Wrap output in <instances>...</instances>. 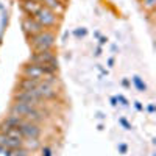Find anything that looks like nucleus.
<instances>
[{
  "label": "nucleus",
  "instance_id": "nucleus-1",
  "mask_svg": "<svg viewBox=\"0 0 156 156\" xmlns=\"http://www.w3.org/2000/svg\"><path fill=\"white\" fill-rule=\"evenodd\" d=\"M9 114H14L22 117L27 122H33V123H41L45 120V111L39 106H31L27 103H20V101H12L9 106Z\"/></svg>",
  "mask_w": 156,
  "mask_h": 156
},
{
  "label": "nucleus",
  "instance_id": "nucleus-2",
  "mask_svg": "<svg viewBox=\"0 0 156 156\" xmlns=\"http://www.w3.org/2000/svg\"><path fill=\"white\" fill-rule=\"evenodd\" d=\"M56 42V33L53 30H42L31 37H28V45L31 47L33 51H44V50H51L55 48Z\"/></svg>",
  "mask_w": 156,
  "mask_h": 156
},
{
  "label": "nucleus",
  "instance_id": "nucleus-3",
  "mask_svg": "<svg viewBox=\"0 0 156 156\" xmlns=\"http://www.w3.org/2000/svg\"><path fill=\"white\" fill-rule=\"evenodd\" d=\"M56 76L47 78V80H41L37 83V86L34 87V90L37 92V95L42 100H55L59 94V90L56 89Z\"/></svg>",
  "mask_w": 156,
  "mask_h": 156
},
{
  "label": "nucleus",
  "instance_id": "nucleus-4",
  "mask_svg": "<svg viewBox=\"0 0 156 156\" xmlns=\"http://www.w3.org/2000/svg\"><path fill=\"white\" fill-rule=\"evenodd\" d=\"M28 62L37 64V66H58V55L55 48L44 51H33L28 58Z\"/></svg>",
  "mask_w": 156,
  "mask_h": 156
},
{
  "label": "nucleus",
  "instance_id": "nucleus-5",
  "mask_svg": "<svg viewBox=\"0 0 156 156\" xmlns=\"http://www.w3.org/2000/svg\"><path fill=\"white\" fill-rule=\"evenodd\" d=\"M33 17H34L39 23H41V27H42L44 30H53V28H56L58 25H59V16L55 14L53 11L47 9L45 6H42Z\"/></svg>",
  "mask_w": 156,
  "mask_h": 156
},
{
  "label": "nucleus",
  "instance_id": "nucleus-6",
  "mask_svg": "<svg viewBox=\"0 0 156 156\" xmlns=\"http://www.w3.org/2000/svg\"><path fill=\"white\" fill-rule=\"evenodd\" d=\"M12 101L27 103V105L39 106V108H42L44 103H45V100H42L41 97H39L34 89L33 90H14V94H12Z\"/></svg>",
  "mask_w": 156,
  "mask_h": 156
},
{
  "label": "nucleus",
  "instance_id": "nucleus-7",
  "mask_svg": "<svg viewBox=\"0 0 156 156\" xmlns=\"http://www.w3.org/2000/svg\"><path fill=\"white\" fill-rule=\"evenodd\" d=\"M20 27H22L23 34L27 36V39L31 37V36H34V34H37V33H41V31L44 30V28L41 27V23H39L34 17H30V16H23V17H22Z\"/></svg>",
  "mask_w": 156,
  "mask_h": 156
},
{
  "label": "nucleus",
  "instance_id": "nucleus-8",
  "mask_svg": "<svg viewBox=\"0 0 156 156\" xmlns=\"http://www.w3.org/2000/svg\"><path fill=\"white\" fill-rule=\"evenodd\" d=\"M19 129H20L23 139H27V137L39 139V137H41V134H42L41 125H39V123H33V122H27V120H25V122L19 126Z\"/></svg>",
  "mask_w": 156,
  "mask_h": 156
},
{
  "label": "nucleus",
  "instance_id": "nucleus-9",
  "mask_svg": "<svg viewBox=\"0 0 156 156\" xmlns=\"http://www.w3.org/2000/svg\"><path fill=\"white\" fill-rule=\"evenodd\" d=\"M41 3H42V6H45L50 11H53L59 17L64 14V11H66V5H64L62 0H41Z\"/></svg>",
  "mask_w": 156,
  "mask_h": 156
},
{
  "label": "nucleus",
  "instance_id": "nucleus-10",
  "mask_svg": "<svg viewBox=\"0 0 156 156\" xmlns=\"http://www.w3.org/2000/svg\"><path fill=\"white\" fill-rule=\"evenodd\" d=\"M20 8H22V11H23L25 16L33 17L36 12L42 8V3L39 2V0H27V2H22V3H20Z\"/></svg>",
  "mask_w": 156,
  "mask_h": 156
},
{
  "label": "nucleus",
  "instance_id": "nucleus-11",
  "mask_svg": "<svg viewBox=\"0 0 156 156\" xmlns=\"http://www.w3.org/2000/svg\"><path fill=\"white\" fill-rule=\"evenodd\" d=\"M22 142L23 140H16V139H11L8 136H5L3 133H0V148L3 150H14L22 147Z\"/></svg>",
  "mask_w": 156,
  "mask_h": 156
},
{
  "label": "nucleus",
  "instance_id": "nucleus-12",
  "mask_svg": "<svg viewBox=\"0 0 156 156\" xmlns=\"http://www.w3.org/2000/svg\"><path fill=\"white\" fill-rule=\"evenodd\" d=\"M39 81H41V80H33V78H25V76H22L20 80L17 81V89H16V90H33V89L37 86Z\"/></svg>",
  "mask_w": 156,
  "mask_h": 156
},
{
  "label": "nucleus",
  "instance_id": "nucleus-13",
  "mask_svg": "<svg viewBox=\"0 0 156 156\" xmlns=\"http://www.w3.org/2000/svg\"><path fill=\"white\" fill-rule=\"evenodd\" d=\"M25 120L22 119V117L19 115H14V114H8L5 119L2 120V123L0 125H3V126H11V128H19Z\"/></svg>",
  "mask_w": 156,
  "mask_h": 156
},
{
  "label": "nucleus",
  "instance_id": "nucleus-14",
  "mask_svg": "<svg viewBox=\"0 0 156 156\" xmlns=\"http://www.w3.org/2000/svg\"><path fill=\"white\" fill-rule=\"evenodd\" d=\"M0 133H3L5 136L11 137V139H16V140H23V136L20 133L19 128H11V126H3L0 125Z\"/></svg>",
  "mask_w": 156,
  "mask_h": 156
},
{
  "label": "nucleus",
  "instance_id": "nucleus-15",
  "mask_svg": "<svg viewBox=\"0 0 156 156\" xmlns=\"http://www.w3.org/2000/svg\"><path fill=\"white\" fill-rule=\"evenodd\" d=\"M22 147L27 148L28 151H36V150L41 148V140H39V139H34V137H27V139H23Z\"/></svg>",
  "mask_w": 156,
  "mask_h": 156
},
{
  "label": "nucleus",
  "instance_id": "nucleus-16",
  "mask_svg": "<svg viewBox=\"0 0 156 156\" xmlns=\"http://www.w3.org/2000/svg\"><path fill=\"white\" fill-rule=\"evenodd\" d=\"M140 6L144 11H147L148 14H153L154 9H156V0H139Z\"/></svg>",
  "mask_w": 156,
  "mask_h": 156
},
{
  "label": "nucleus",
  "instance_id": "nucleus-17",
  "mask_svg": "<svg viewBox=\"0 0 156 156\" xmlns=\"http://www.w3.org/2000/svg\"><path fill=\"white\" fill-rule=\"evenodd\" d=\"M5 154L6 156H30L31 151H28L23 147H19V148H14V150H5Z\"/></svg>",
  "mask_w": 156,
  "mask_h": 156
},
{
  "label": "nucleus",
  "instance_id": "nucleus-18",
  "mask_svg": "<svg viewBox=\"0 0 156 156\" xmlns=\"http://www.w3.org/2000/svg\"><path fill=\"white\" fill-rule=\"evenodd\" d=\"M133 83H134V86L137 87L139 92H145V90H147V84L140 80V76L134 75V76H133Z\"/></svg>",
  "mask_w": 156,
  "mask_h": 156
},
{
  "label": "nucleus",
  "instance_id": "nucleus-19",
  "mask_svg": "<svg viewBox=\"0 0 156 156\" xmlns=\"http://www.w3.org/2000/svg\"><path fill=\"white\" fill-rule=\"evenodd\" d=\"M73 34H75L76 37H84V36L87 34V30H86V28H76V30L73 31Z\"/></svg>",
  "mask_w": 156,
  "mask_h": 156
},
{
  "label": "nucleus",
  "instance_id": "nucleus-20",
  "mask_svg": "<svg viewBox=\"0 0 156 156\" xmlns=\"http://www.w3.org/2000/svg\"><path fill=\"white\" fill-rule=\"evenodd\" d=\"M41 156H51V148L50 147H41Z\"/></svg>",
  "mask_w": 156,
  "mask_h": 156
},
{
  "label": "nucleus",
  "instance_id": "nucleus-21",
  "mask_svg": "<svg viewBox=\"0 0 156 156\" xmlns=\"http://www.w3.org/2000/svg\"><path fill=\"white\" fill-rule=\"evenodd\" d=\"M119 122H120V125H123V128H125V129H131V128H133L131 125H129V123L126 122V119H123V117H122V119H119Z\"/></svg>",
  "mask_w": 156,
  "mask_h": 156
},
{
  "label": "nucleus",
  "instance_id": "nucleus-22",
  "mask_svg": "<svg viewBox=\"0 0 156 156\" xmlns=\"http://www.w3.org/2000/svg\"><path fill=\"white\" fill-rule=\"evenodd\" d=\"M115 100H117V101H120L123 106H128V100H126L123 95H117V97H115Z\"/></svg>",
  "mask_w": 156,
  "mask_h": 156
},
{
  "label": "nucleus",
  "instance_id": "nucleus-23",
  "mask_svg": "<svg viewBox=\"0 0 156 156\" xmlns=\"http://www.w3.org/2000/svg\"><path fill=\"white\" fill-rule=\"evenodd\" d=\"M126 150H128V147H126V144H120L119 145V151L123 154V153H126Z\"/></svg>",
  "mask_w": 156,
  "mask_h": 156
},
{
  "label": "nucleus",
  "instance_id": "nucleus-24",
  "mask_svg": "<svg viewBox=\"0 0 156 156\" xmlns=\"http://www.w3.org/2000/svg\"><path fill=\"white\" fill-rule=\"evenodd\" d=\"M134 108L137 109V111H142L144 108H142V105H140V101H134Z\"/></svg>",
  "mask_w": 156,
  "mask_h": 156
},
{
  "label": "nucleus",
  "instance_id": "nucleus-25",
  "mask_svg": "<svg viewBox=\"0 0 156 156\" xmlns=\"http://www.w3.org/2000/svg\"><path fill=\"white\" fill-rule=\"evenodd\" d=\"M106 42H108V37H105V36H100V45L106 44Z\"/></svg>",
  "mask_w": 156,
  "mask_h": 156
},
{
  "label": "nucleus",
  "instance_id": "nucleus-26",
  "mask_svg": "<svg viewBox=\"0 0 156 156\" xmlns=\"http://www.w3.org/2000/svg\"><path fill=\"white\" fill-rule=\"evenodd\" d=\"M122 84H123L125 87H129V86H131V84H129V81H128V78H123V80H122Z\"/></svg>",
  "mask_w": 156,
  "mask_h": 156
},
{
  "label": "nucleus",
  "instance_id": "nucleus-27",
  "mask_svg": "<svg viewBox=\"0 0 156 156\" xmlns=\"http://www.w3.org/2000/svg\"><path fill=\"white\" fill-rule=\"evenodd\" d=\"M101 55V47H97L95 48V56H100Z\"/></svg>",
  "mask_w": 156,
  "mask_h": 156
},
{
  "label": "nucleus",
  "instance_id": "nucleus-28",
  "mask_svg": "<svg viewBox=\"0 0 156 156\" xmlns=\"http://www.w3.org/2000/svg\"><path fill=\"white\" fill-rule=\"evenodd\" d=\"M108 66H109V67L114 66V58H109V59H108Z\"/></svg>",
  "mask_w": 156,
  "mask_h": 156
},
{
  "label": "nucleus",
  "instance_id": "nucleus-29",
  "mask_svg": "<svg viewBox=\"0 0 156 156\" xmlns=\"http://www.w3.org/2000/svg\"><path fill=\"white\" fill-rule=\"evenodd\" d=\"M111 105H112V106H117V100H115V97H111Z\"/></svg>",
  "mask_w": 156,
  "mask_h": 156
},
{
  "label": "nucleus",
  "instance_id": "nucleus-30",
  "mask_svg": "<svg viewBox=\"0 0 156 156\" xmlns=\"http://www.w3.org/2000/svg\"><path fill=\"white\" fill-rule=\"evenodd\" d=\"M97 117H98V119H105V114H103V112H97Z\"/></svg>",
  "mask_w": 156,
  "mask_h": 156
},
{
  "label": "nucleus",
  "instance_id": "nucleus-31",
  "mask_svg": "<svg viewBox=\"0 0 156 156\" xmlns=\"http://www.w3.org/2000/svg\"><path fill=\"white\" fill-rule=\"evenodd\" d=\"M147 109H148V112H154V106H153V105H150Z\"/></svg>",
  "mask_w": 156,
  "mask_h": 156
},
{
  "label": "nucleus",
  "instance_id": "nucleus-32",
  "mask_svg": "<svg viewBox=\"0 0 156 156\" xmlns=\"http://www.w3.org/2000/svg\"><path fill=\"white\" fill-rule=\"evenodd\" d=\"M22 2H27V0H22ZM39 2H41V0H39Z\"/></svg>",
  "mask_w": 156,
  "mask_h": 156
}]
</instances>
